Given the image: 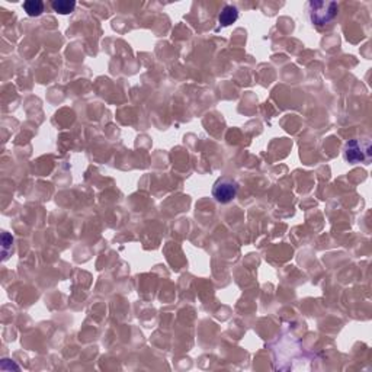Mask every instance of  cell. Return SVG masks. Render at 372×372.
Instances as JSON below:
<instances>
[{
	"mask_svg": "<svg viewBox=\"0 0 372 372\" xmlns=\"http://www.w3.org/2000/svg\"><path fill=\"white\" fill-rule=\"evenodd\" d=\"M24 10L28 16H40L44 12V3L41 0H26L24 2Z\"/></svg>",
	"mask_w": 372,
	"mask_h": 372,
	"instance_id": "8992f818",
	"label": "cell"
},
{
	"mask_svg": "<svg viewBox=\"0 0 372 372\" xmlns=\"http://www.w3.org/2000/svg\"><path fill=\"white\" fill-rule=\"evenodd\" d=\"M371 143L369 140H350L345 145V159L349 163H362L371 157Z\"/></svg>",
	"mask_w": 372,
	"mask_h": 372,
	"instance_id": "7a4b0ae2",
	"label": "cell"
},
{
	"mask_svg": "<svg viewBox=\"0 0 372 372\" xmlns=\"http://www.w3.org/2000/svg\"><path fill=\"white\" fill-rule=\"evenodd\" d=\"M237 19H238V10L231 5L224 6L221 10L220 16H218V22L221 26H230L231 24H234Z\"/></svg>",
	"mask_w": 372,
	"mask_h": 372,
	"instance_id": "277c9868",
	"label": "cell"
},
{
	"mask_svg": "<svg viewBox=\"0 0 372 372\" xmlns=\"http://www.w3.org/2000/svg\"><path fill=\"white\" fill-rule=\"evenodd\" d=\"M238 194V183L230 178H220L212 186V196L217 202H231Z\"/></svg>",
	"mask_w": 372,
	"mask_h": 372,
	"instance_id": "3957f363",
	"label": "cell"
},
{
	"mask_svg": "<svg viewBox=\"0 0 372 372\" xmlns=\"http://www.w3.org/2000/svg\"><path fill=\"white\" fill-rule=\"evenodd\" d=\"M13 243V237L9 236L8 233H3V254L6 257V252H8V247Z\"/></svg>",
	"mask_w": 372,
	"mask_h": 372,
	"instance_id": "52a82bcc",
	"label": "cell"
},
{
	"mask_svg": "<svg viewBox=\"0 0 372 372\" xmlns=\"http://www.w3.org/2000/svg\"><path fill=\"white\" fill-rule=\"evenodd\" d=\"M51 8L57 13L68 15L76 9V2H73V0H55V2L51 3Z\"/></svg>",
	"mask_w": 372,
	"mask_h": 372,
	"instance_id": "5b68a950",
	"label": "cell"
},
{
	"mask_svg": "<svg viewBox=\"0 0 372 372\" xmlns=\"http://www.w3.org/2000/svg\"><path fill=\"white\" fill-rule=\"evenodd\" d=\"M339 6L336 2H317L313 0L308 3V16L314 25L323 26L331 22L338 16Z\"/></svg>",
	"mask_w": 372,
	"mask_h": 372,
	"instance_id": "6da1fadb",
	"label": "cell"
}]
</instances>
